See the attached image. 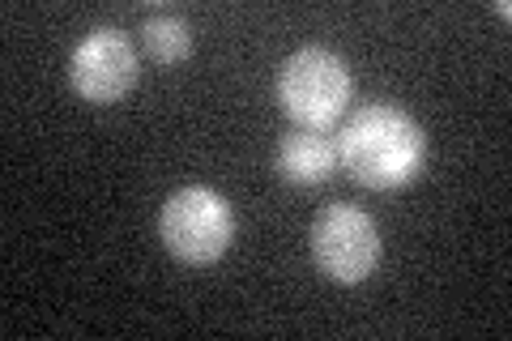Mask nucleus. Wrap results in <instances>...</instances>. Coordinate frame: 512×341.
I'll use <instances>...</instances> for the list:
<instances>
[{
	"mask_svg": "<svg viewBox=\"0 0 512 341\" xmlns=\"http://www.w3.org/2000/svg\"><path fill=\"white\" fill-rule=\"evenodd\" d=\"M137 52L128 43L124 30L99 26L73 47L69 56V86L77 99H86L94 107L120 103L128 90L137 86Z\"/></svg>",
	"mask_w": 512,
	"mask_h": 341,
	"instance_id": "5",
	"label": "nucleus"
},
{
	"mask_svg": "<svg viewBox=\"0 0 512 341\" xmlns=\"http://www.w3.org/2000/svg\"><path fill=\"white\" fill-rule=\"evenodd\" d=\"M350 103V69L342 56H333L329 47L308 43L291 52L278 69V107L291 116L299 128H316L325 133L342 120Z\"/></svg>",
	"mask_w": 512,
	"mask_h": 341,
	"instance_id": "3",
	"label": "nucleus"
},
{
	"mask_svg": "<svg viewBox=\"0 0 512 341\" xmlns=\"http://www.w3.org/2000/svg\"><path fill=\"white\" fill-rule=\"evenodd\" d=\"M141 43H146L150 60H158V64H180L184 56H192L197 35H192V26L180 18V13H154V18L141 22Z\"/></svg>",
	"mask_w": 512,
	"mask_h": 341,
	"instance_id": "7",
	"label": "nucleus"
},
{
	"mask_svg": "<svg viewBox=\"0 0 512 341\" xmlns=\"http://www.w3.org/2000/svg\"><path fill=\"white\" fill-rule=\"evenodd\" d=\"M312 261L338 286H359L380 265V231L359 205H325L312 218Z\"/></svg>",
	"mask_w": 512,
	"mask_h": 341,
	"instance_id": "4",
	"label": "nucleus"
},
{
	"mask_svg": "<svg viewBox=\"0 0 512 341\" xmlns=\"http://www.w3.org/2000/svg\"><path fill=\"white\" fill-rule=\"evenodd\" d=\"M333 150H338V167L355 175L363 188L389 192L423 171L427 133L410 111L393 103H367L342 124Z\"/></svg>",
	"mask_w": 512,
	"mask_h": 341,
	"instance_id": "1",
	"label": "nucleus"
},
{
	"mask_svg": "<svg viewBox=\"0 0 512 341\" xmlns=\"http://www.w3.org/2000/svg\"><path fill=\"white\" fill-rule=\"evenodd\" d=\"M158 239L180 265L201 269L222 261L235 239L231 201L210 184L175 188L158 209Z\"/></svg>",
	"mask_w": 512,
	"mask_h": 341,
	"instance_id": "2",
	"label": "nucleus"
},
{
	"mask_svg": "<svg viewBox=\"0 0 512 341\" xmlns=\"http://www.w3.org/2000/svg\"><path fill=\"white\" fill-rule=\"evenodd\" d=\"M278 175L286 184H299V188H316L325 184L333 167H338V150H333V141L325 133H316V128H295V133H286L278 141Z\"/></svg>",
	"mask_w": 512,
	"mask_h": 341,
	"instance_id": "6",
	"label": "nucleus"
}]
</instances>
